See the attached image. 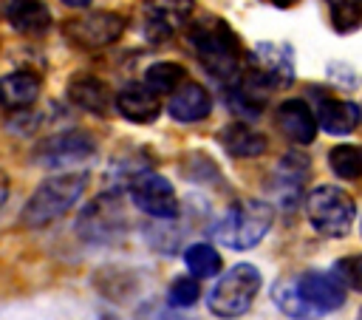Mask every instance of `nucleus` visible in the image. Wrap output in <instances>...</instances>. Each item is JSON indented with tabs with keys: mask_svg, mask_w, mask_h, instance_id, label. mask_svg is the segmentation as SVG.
<instances>
[{
	"mask_svg": "<svg viewBox=\"0 0 362 320\" xmlns=\"http://www.w3.org/2000/svg\"><path fill=\"white\" fill-rule=\"evenodd\" d=\"M272 303L291 320H317L345 306V286L334 272L305 269L272 286Z\"/></svg>",
	"mask_w": 362,
	"mask_h": 320,
	"instance_id": "1",
	"label": "nucleus"
},
{
	"mask_svg": "<svg viewBox=\"0 0 362 320\" xmlns=\"http://www.w3.org/2000/svg\"><path fill=\"white\" fill-rule=\"evenodd\" d=\"M187 40H189L198 62L212 74V79H218L229 88L243 74V68H246L243 45L226 20L206 14L195 23H189Z\"/></svg>",
	"mask_w": 362,
	"mask_h": 320,
	"instance_id": "2",
	"label": "nucleus"
},
{
	"mask_svg": "<svg viewBox=\"0 0 362 320\" xmlns=\"http://www.w3.org/2000/svg\"><path fill=\"white\" fill-rule=\"evenodd\" d=\"M85 184H88V173H79V170L57 173V176L45 178V181L31 193V198L25 201V207H23V212H20L23 227H28V229H42V227L54 224L57 218H62V215L82 198Z\"/></svg>",
	"mask_w": 362,
	"mask_h": 320,
	"instance_id": "3",
	"label": "nucleus"
},
{
	"mask_svg": "<svg viewBox=\"0 0 362 320\" xmlns=\"http://www.w3.org/2000/svg\"><path fill=\"white\" fill-rule=\"evenodd\" d=\"M272 221H274L272 204L260 198H238L212 227V235L221 246L243 252L257 246L266 238V232L272 229Z\"/></svg>",
	"mask_w": 362,
	"mask_h": 320,
	"instance_id": "4",
	"label": "nucleus"
},
{
	"mask_svg": "<svg viewBox=\"0 0 362 320\" xmlns=\"http://www.w3.org/2000/svg\"><path fill=\"white\" fill-rule=\"evenodd\" d=\"M260 283H263V278H260L257 266L235 263L215 280V286L206 295V306L212 314H218L223 320H235L252 309V303L260 292Z\"/></svg>",
	"mask_w": 362,
	"mask_h": 320,
	"instance_id": "5",
	"label": "nucleus"
},
{
	"mask_svg": "<svg viewBox=\"0 0 362 320\" xmlns=\"http://www.w3.org/2000/svg\"><path fill=\"white\" fill-rule=\"evenodd\" d=\"M305 218L325 238H345L356 218L354 198L337 184H320L305 195Z\"/></svg>",
	"mask_w": 362,
	"mask_h": 320,
	"instance_id": "6",
	"label": "nucleus"
},
{
	"mask_svg": "<svg viewBox=\"0 0 362 320\" xmlns=\"http://www.w3.org/2000/svg\"><path fill=\"white\" fill-rule=\"evenodd\" d=\"M124 229H127V215L119 193L96 195L76 218V232L88 244H113L124 235Z\"/></svg>",
	"mask_w": 362,
	"mask_h": 320,
	"instance_id": "7",
	"label": "nucleus"
},
{
	"mask_svg": "<svg viewBox=\"0 0 362 320\" xmlns=\"http://www.w3.org/2000/svg\"><path fill=\"white\" fill-rule=\"evenodd\" d=\"M127 193H130V201L150 218L156 221H173L181 215V204H178V195H175V187L153 173V170H141L136 173L130 181H127Z\"/></svg>",
	"mask_w": 362,
	"mask_h": 320,
	"instance_id": "8",
	"label": "nucleus"
},
{
	"mask_svg": "<svg viewBox=\"0 0 362 320\" xmlns=\"http://www.w3.org/2000/svg\"><path fill=\"white\" fill-rule=\"evenodd\" d=\"M124 31V17L116 11H85L65 23V40L82 51L113 45Z\"/></svg>",
	"mask_w": 362,
	"mask_h": 320,
	"instance_id": "9",
	"label": "nucleus"
},
{
	"mask_svg": "<svg viewBox=\"0 0 362 320\" xmlns=\"http://www.w3.org/2000/svg\"><path fill=\"white\" fill-rule=\"evenodd\" d=\"M96 153V142L85 130H62L42 139L34 147V161L40 167H71Z\"/></svg>",
	"mask_w": 362,
	"mask_h": 320,
	"instance_id": "10",
	"label": "nucleus"
},
{
	"mask_svg": "<svg viewBox=\"0 0 362 320\" xmlns=\"http://www.w3.org/2000/svg\"><path fill=\"white\" fill-rule=\"evenodd\" d=\"M246 68L255 76H260L272 91H280L294 79L291 51L288 45H277V42H257L255 51H249L246 57Z\"/></svg>",
	"mask_w": 362,
	"mask_h": 320,
	"instance_id": "11",
	"label": "nucleus"
},
{
	"mask_svg": "<svg viewBox=\"0 0 362 320\" xmlns=\"http://www.w3.org/2000/svg\"><path fill=\"white\" fill-rule=\"evenodd\" d=\"M195 11V0H144V37L150 42L170 40Z\"/></svg>",
	"mask_w": 362,
	"mask_h": 320,
	"instance_id": "12",
	"label": "nucleus"
},
{
	"mask_svg": "<svg viewBox=\"0 0 362 320\" xmlns=\"http://www.w3.org/2000/svg\"><path fill=\"white\" fill-rule=\"evenodd\" d=\"M311 102H314V113H317V122L325 133L331 136H348L356 130L359 119H362V110L356 102L351 99H342V96H334L328 91H311Z\"/></svg>",
	"mask_w": 362,
	"mask_h": 320,
	"instance_id": "13",
	"label": "nucleus"
},
{
	"mask_svg": "<svg viewBox=\"0 0 362 320\" xmlns=\"http://www.w3.org/2000/svg\"><path fill=\"white\" fill-rule=\"evenodd\" d=\"M274 122L291 144H311L320 130L317 113L305 99H283L274 110Z\"/></svg>",
	"mask_w": 362,
	"mask_h": 320,
	"instance_id": "14",
	"label": "nucleus"
},
{
	"mask_svg": "<svg viewBox=\"0 0 362 320\" xmlns=\"http://www.w3.org/2000/svg\"><path fill=\"white\" fill-rule=\"evenodd\" d=\"M113 105L116 110L133 122V125H150L153 119H158L161 113V99L144 85V82H133V85H124L116 96H113Z\"/></svg>",
	"mask_w": 362,
	"mask_h": 320,
	"instance_id": "15",
	"label": "nucleus"
},
{
	"mask_svg": "<svg viewBox=\"0 0 362 320\" xmlns=\"http://www.w3.org/2000/svg\"><path fill=\"white\" fill-rule=\"evenodd\" d=\"M272 178H274L272 181V190H274L277 204L291 207L300 198V190H303V184L308 178V159L303 153H286L277 161Z\"/></svg>",
	"mask_w": 362,
	"mask_h": 320,
	"instance_id": "16",
	"label": "nucleus"
},
{
	"mask_svg": "<svg viewBox=\"0 0 362 320\" xmlns=\"http://www.w3.org/2000/svg\"><path fill=\"white\" fill-rule=\"evenodd\" d=\"M209 110H212V96L201 82H184L167 102V113L184 125L206 119Z\"/></svg>",
	"mask_w": 362,
	"mask_h": 320,
	"instance_id": "17",
	"label": "nucleus"
},
{
	"mask_svg": "<svg viewBox=\"0 0 362 320\" xmlns=\"http://www.w3.org/2000/svg\"><path fill=\"white\" fill-rule=\"evenodd\" d=\"M218 142H221V147H223L229 156H235V159H257V156H263L266 147H269L266 136H263L260 130H255L252 125L240 122V119H238V122H229L226 127H221Z\"/></svg>",
	"mask_w": 362,
	"mask_h": 320,
	"instance_id": "18",
	"label": "nucleus"
},
{
	"mask_svg": "<svg viewBox=\"0 0 362 320\" xmlns=\"http://www.w3.org/2000/svg\"><path fill=\"white\" fill-rule=\"evenodd\" d=\"M68 99L74 105H79L82 110L96 113V116H105L107 108H110V102H113L107 85L99 76H93V74H76L68 82Z\"/></svg>",
	"mask_w": 362,
	"mask_h": 320,
	"instance_id": "19",
	"label": "nucleus"
},
{
	"mask_svg": "<svg viewBox=\"0 0 362 320\" xmlns=\"http://www.w3.org/2000/svg\"><path fill=\"white\" fill-rule=\"evenodd\" d=\"M6 20L14 31L31 34V37H40L51 28V11L42 0H8Z\"/></svg>",
	"mask_w": 362,
	"mask_h": 320,
	"instance_id": "20",
	"label": "nucleus"
},
{
	"mask_svg": "<svg viewBox=\"0 0 362 320\" xmlns=\"http://www.w3.org/2000/svg\"><path fill=\"white\" fill-rule=\"evenodd\" d=\"M40 76L37 74H28V71H11L0 79V105L11 108V110H23L28 105L37 102L40 96Z\"/></svg>",
	"mask_w": 362,
	"mask_h": 320,
	"instance_id": "21",
	"label": "nucleus"
},
{
	"mask_svg": "<svg viewBox=\"0 0 362 320\" xmlns=\"http://www.w3.org/2000/svg\"><path fill=\"white\" fill-rule=\"evenodd\" d=\"M141 82L156 93V96H164V93H175L181 85H184V68L173 59H161V62H153L144 68V76Z\"/></svg>",
	"mask_w": 362,
	"mask_h": 320,
	"instance_id": "22",
	"label": "nucleus"
},
{
	"mask_svg": "<svg viewBox=\"0 0 362 320\" xmlns=\"http://www.w3.org/2000/svg\"><path fill=\"white\" fill-rule=\"evenodd\" d=\"M328 167L337 178H345V181H356L362 178V144H337L328 150Z\"/></svg>",
	"mask_w": 362,
	"mask_h": 320,
	"instance_id": "23",
	"label": "nucleus"
},
{
	"mask_svg": "<svg viewBox=\"0 0 362 320\" xmlns=\"http://www.w3.org/2000/svg\"><path fill=\"white\" fill-rule=\"evenodd\" d=\"M184 263H187V269H189V275L192 278H215L218 272H221V255H218V249L212 246V244H189L187 249H184Z\"/></svg>",
	"mask_w": 362,
	"mask_h": 320,
	"instance_id": "24",
	"label": "nucleus"
},
{
	"mask_svg": "<svg viewBox=\"0 0 362 320\" xmlns=\"http://www.w3.org/2000/svg\"><path fill=\"white\" fill-rule=\"evenodd\" d=\"M198 297H201V283H198V278H192V275L175 278V280L170 283V289H167V303H170L173 309H189L192 303H198Z\"/></svg>",
	"mask_w": 362,
	"mask_h": 320,
	"instance_id": "25",
	"label": "nucleus"
},
{
	"mask_svg": "<svg viewBox=\"0 0 362 320\" xmlns=\"http://www.w3.org/2000/svg\"><path fill=\"white\" fill-rule=\"evenodd\" d=\"M331 23L337 31H354L362 23V3L359 0H328Z\"/></svg>",
	"mask_w": 362,
	"mask_h": 320,
	"instance_id": "26",
	"label": "nucleus"
},
{
	"mask_svg": "<svg viewBox=\"0 0 362 320\" xmlns=\"http://www.w3.org/2000/svg\"><path fill=\"white\" fill-rule=\"evenodd\" d=\"M331 272L342 280V286H345V289L362 292V252L339 258V261L334 263V269H331Z\"/></svg>",
	"mask_w": 362,
	"mask_h": 320,
	"instance_id": "27",
	"label": "nucleus"
},
{
	"mask_svg": "<svg viewBox=\"0 0 362 320\" xmlns=\"http://www.w3.org/2000/svg\"><path fill=\"white\" fill-rule=\"evenodd\" d=\"M136 320H187L184 314H178V309H173L167 300H144L136 309Z\"/></svg>",
	"mask_w": 362,
	"mask_h": 320,
	"instance_id": "28",
	"label": "nucleus"
},
{
	"mask_svg": "<svg viewBox=\"0 0 362 320\" xmlns=\"http://www.w3.org/2000/svg\"><path fill=\"white\" fill-rule=\"evenodd\" d=\"M6 198H8V176H6L3 170H0V210H3Z\"/></svg>",
	"mask_w": 362,
	"mask_h": 320,
	"instance_id": "29",
	"label": "nucleus"
},
{
	"mask_svg": "<svg viewBox=\"0 0 362 320\" xmlns=\"http://www.w3.org/2000/svg\"><path fill=\"white\" fill-rule=\"evenodd\" d=\"M65 6H71V8H85V6H90V0H62Z\"/></svg>",
	"mask_w": 362,
	"mask_h": 320,
	"instance_id": "30",
	"label": "nucleus"
},
{
	"mask_svg": "<svg viewBox=\"0 0 362 320\" xmlns=\"http://www.w3.org/2000/svg\"><path fill=\"white\" fill-rule=\"evenodd\" d=\"M269 3H274L277 8H291L294 3H300V0H269Z\"/></svg>",
	"mask_w": 362,
	"mask_h": 320,
	"instance_id": "31",
	"label": "nucleus"
},
{
	"mask_svg": "<svg viewBox=\"0 0 362 320\" xmlns=\"http://www.w3.org/2000/svg\"><path fill=\"white\" fill-rule=\"evenodd\" d=\"M99 320H119V317H116V314H107V312H105V314H99Z\"/></svg>",
	"mask_w": 362,
	"mask_h": 320,
	"instance_id": "32",
	"label": "nucleus"
},
{
	"mask_svg": "<svg viewBox=\"0 0 362 320\" xmlns=\"http://www.w3.org/2000/svg\"><path fill=\"white\" fill-rule=\"evenodd\" d=\"M359 229H362V221H359Z\"/></svg>",
	"mask_w": 362,
	"mask_h": 320,
	"instance_id": "33",
	"label": "nucleus"
},
{
	"mask_svg": "<svg viewBox=\"0 0 362 320\" xmlns=\"http://www.w3.org/2000/svg\"><path fill=\"white\" fill-rule=\"evenodd\" d=\"M359 314H362V312H359Z\"/></svg>",
	"mask_w": 362,
	"mask_h": 320,
	"instance_id": "34",
	"label": "nucleus"
}]
</instances>
